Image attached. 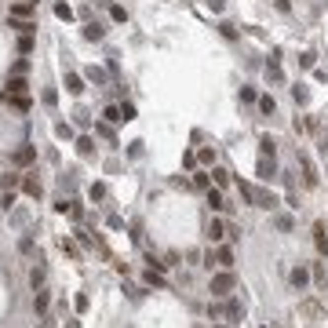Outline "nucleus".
I'll return each mask as SVG.
<instances>
[{
    "label": "nucleus",
    "mask_w": 328,
    "mask_h": 328,
    "mask_svg": "<svg viewBox=\"0 0 328 328\" xmlns=\"http://www.w3.org/2000/svg\"><path fill=\"white\" fill-rule=\"evenodd\" d=\"M102 197H106V186L95 182V186H91V201H102Z\"/></svg>",
    "instance_id": "nucleus-28"
},
{
    "label": "nucleus",
    "mask_w": 328,
    "mask_h": 328,
    "mask_svg": "<svg viewBox=\"0 0 328 328\" xmlns=\"http://www.w3.org/2000/svg\"><path fill=\"white\" fill-rule=\"evenodd\" d=\"M44 277H48V274H44V266H33V274H30V285H33V288H44Z\"/></svg>",
    "instance_id": "nucleus-17"
},
{
    "label": "nucleus",
    "mask_w": 328,
    "mask_h": 328,
    "mask_svg": "<svg viewBox=\"0 0 328 328\" xmlns=\"http://www.w3.org/2000/svg\"><path fill=\"white\" fill-rule=\"evenodd\" d=\"M208 317H212V321H222V317H226V306H219V303L208 306Z\"/></svg>",
    "instance_id": "nucleus-22"
},
{
    "label": "nucleus",
    "mask_w": 328,
    "mask_h": 328,
    "mask_svg": "<svg viewBox=\"0 0 328 328\" xmlns=\"http://www.w3.org/2000/svg\"><path fill=\"white\" fill-rule=\"evenodd\" d=\"M292 95H295V102H299V106H306V102H310V91H306L303 84H299V88H292Z\"/></svg>",
    "instance_id": "nucleus-19"
},
{
    "label": "nucleus",
    "mask_w": 328,
    "mask_h": 328,
    "mask_svg": "<svg viewBox=\"0 0 328 328\" xmlns=\"http://www.w3.org/2000/svg\"><path fill=\"white\" fill-rule=\"evenodd\" d=\"M106 120H113V124H117V120H124V117H120V106H106Z\"/></svg>",
    "instance_id": "nucleus-27"
},
{
    "label": "nucleus",
    "mask_w": 328,
    "mask_h": 328,
    "mask_svg": "<svg viewBox=\"0 0 328 328\" xmlns=\"http://www.w3.org/2000/svg\"><path fill=\"white\" fill-rule=\"evenodd\" d=\"M306 281H310V274H306V266H295V270H292V285L299 288V292H303V288H306Z\"/></svg>",
    "instance_id": "nucleus-12"
},
{
    "label": "nucleus",
    "mask_w": 328,
    "mask_h": 328,
    "mask_svg": "<svg viewBox=\"0 0 328 328\" xmlns=\"http://www.w3.org/2000/svg\"><path fill=\"white\" fill-rule=\"evenodd\" d=\"M215 262H219L222 270H230V266H233V252H230L226 245H222V248H215Z\"/></svg>",
    "instance_id": "nucleus-6"
},
{
    "label": "nucleus",
    "mask_w": 328,
    "mask_h": 328,
    "mask_svg": "<svg viewBox=\"0 0 328 328\" xmlns=\"http://www.w3.org/2000/svg\"><path fill=\"white\" fill-rule=\"evenodd\" d=\"M7 95H11V99H22V95H26V80H22V77L7 80Z\"/></svg>",
    "instance_id": "nucleus-9"
},
{
    "label": "nucleus",
    "mask_w": 328,
    "mask_h": 328,
    "mask_svg": "<svg viewBox=\"0 0 328 328\" xmlns=\"http://www.w3.org/2000/svg\"><path fill=\"white\" fill-rule=\"evenodd\" d=\"M120 117L131 120V117H135V106H131V102H124V106H120Z\"/></svg>",
    "instance_id": "nucleus-32"
},
{
    "label": "nucleus",
    "mask_w": 328,
    "mask_h": 328,
    "mask_svg": "<svg viewBox=\"0 0 328 328\" xmlns=\"http://www.w3.org/2000/svg\"><path fill=\"white\" fill-rule=\"evenodd\" d=\"M197 161H201V164H212V161H215V149H208V146H204L201 153H197Z\"/></svg>",
    "instance_id": "nucleus-24"
},
{
    "label": "nucleus",
    "mask_w": 328,
    "mask_h": 328,
    "mask_svg": "<svg viewBox=\"0 0 328 328\" xmlns=\"http://www.w3.org/2000/svg\"><path fill=\"white\" fill-rule=\"evenodd\" d=\"M55 15H59V18H66V22H70V18H73V11H70V4H55Z\"/></svg>",
    "instance_id": "nucleus-26"
},
{
    "label": "nucleus",
    "mask_w": 328,
    "mask_h": 328,
    "mask_svg": "<svg viewBox=\"0 0 328 328\" xmlns=\"http://www.w3.org/2000/svg\"><path fill=\"white\" fill-rule=\"evenodd\" d=\"M66 328H80V325H77V321H66Z\"/></svg>",
    "instance_id": "nucleus-37"
},
{
    "label": "nucleus",
    "mask_w": 328,
    "mask_h": 328,
    "mask_svg": "<svg viewBox=\"0 0 328 328\" xmlns=\"http://www.w3.org/2000/svg\"><path fill=\"white\" fill-rule=\"evenodd\" d=\"M102 33H106V30H102L99 22H88V26H84V36H88V40H102Z\"/></svg>",
    "instance_id": "nucleus-15"
},
{
    "label": "nucleus",
    "mask_w": 328,
    "mask_h": 328,
    "mask_svg": "<svg viewBox=\"0 0 328 328\" xmlns=\"http://www.w3.org/2000/svg\"><path fill=\"white\" fill-rule=\"evenodd\" d=\"M33 157H36V149H33V146L15 149V164H33Z\"/></svg>",
    "instance_id": "nucleus-10"
},
{
    "label": "nucleus",
    "mask_w": 328,
    "mask_h": 328,
    "mask_svg": "<svg viewBox=\"0 0 328 328\" xmlns=\"http://www.w3.org/2000/svg\"><path fill=\"white\" fill-rule=\"evenodd\" d=\"M274 106H277V102L270 99V95H262V99H259V109H262V113H274Z\"/></svg>",
    "instance_id": "nucleus-23"
},
{
    "label": "nucleus",
    "mask_w": 328,
    "mask_h": 328,
    "mask_svg": "<svg viewBox=\"0 0 328 328\" xmlns=\"http://www.w3.org/2000/svg\"><path fill=\"white\" fill-rule=\"evenodd\" d=\"M109 15H113V18H117V22H128V11H124V7H117V4H113V7H109Z\"/></svg>",
    "instance_id": "nucleus-29"
},
{
    "label": "nucleus",
    "mask_w": 328,
    "mask_h": 328,
    "mask_svg": "<svg viewBox=\"0 0 328 328\" xmlns=\"http://www.w3.org/2000/svg\"><path fill=\"white\" fill-rule=\"evenodd\" d=\"M241 102H255V88H241Z\"/></svg>",
    "instance_id": "nucleus-31"
},
{
    "label": "nucleus",
    "mask_w": 328,
    "mask_h": 328,
    "mask_svg": "<svg viewBox=\"0 0 328 328\" xmlns=\"http://www.w3.org/2000/svg\"><path fill=\"white\" fill-rule=\"evenodd\" d=\"M274 222H277V230H285V233H288V230H292V226H295V222H292V215H277V219H274Z\"/></svg>",
    "instance_id": "nucleus-21"
},
{
    "label": "nucleus",
    "mask_w": 328,
    "mask_h": 328,
    "mask_svg": "<svg viewBox=\"0 0 328 328\" xmlns=\"http://www.w3.org/2000/svg\"><path fill=\"white\" fill-rule=\"evenodd\" d=\"M33 310L40 314V317L48 314V292H44V288H36V295H33Z\"/></svg>",
    "instance_id": "nucleus-8"
},
{
    "label": "nucleus",
    "mask_w": 328,
    "mask_h": 328,
    "mask_svg": "<svg viewBox=\"0 0 328 328\" xmlns=\"http://www.w3.org/2000/svg\"><path fill=\"white\" fill-rule=\"evenodd\" d=\"M18 248H22V255H33V237H22V245H18Z\"/></svg>",
    "instance_id": "nucleus-34"
},
{
    "label": "nucleus",
    "mask_w": 328,
    "mask_h": 328,
    "mask_svg": "<svg viewBox=\"0 0 328 328\" xmlns=\"http://www.w3.org/2000/svg\"><path fill=\"white\" fill-rule=\"evenodd\" d=\"M314 248L328 255V233H325V222H314Z\"/></svg>",
    "instance_id": "nucleus-3"
},
{
    "label": "nucleus",
    "mask_w": 328,
    "mask_h": 328,
    "mask_svg": "<svg viewBox=\"0 0 328 328\" xmlns=\"http://www.w3.org/2000/svg\"><path fill=\"white\" fill-rule=\"evenodd\" d=\"M208 288H212V295L226 299V295L233 292V288H237V277H233L230 270H222V274H215V277H212V285H208Z\"/></svg>",
    "instance_id": "nucleus-1"
},
{
    "label": "nucleus",
    "mask_w": 328,
    "mask_h": 328,
    "mask_svg": "<svg viewBox=\"0 0 328 328\" xmlns=\"http://www.w3.org/2000/svg\"><path fill=\"white\" fill-rule=\"evenodd\" d=\"M18 182H22V179H18V175H4V190H15Z\"/></svg>",
    "instance_id": "nucleus-33"
},
{
    "label": "nucleus",
    "mask_w": 328,
    "mask_h": 328,
    "mask_svg": "<svg viewBox=\"0 0 328 328\" xmlns=\"http://www.w3.org/2000/svg\"><path fill=\"white\" fill-rule=\"evenodd\" d=\"M91 149H95V146H91V139L80 135V139H77V153H80V157H91Z\"/></svg>",
    "instance_id": "nucleus-16"
},
{
    "label": "nucleus",
    "mask_w": 328,
    "mask_h": 328,
    "mask_svg": "<svg viewBox=\"0 0 328 328\" xmlns=\"http://www.w3.org/2000/svg\"><path fill=\"white\" fill-rule=\"evenodd\" d=\"M215 328H230V325H215Z\"/></svg>",
    "instance_id": "nucleus-40"
},
{
    "label": "nucleus",
    "mask_w": 328,
    "mask_h": 328,
    "mask_svg": "<svg viewBox=\"0 0 328 328\" xmlns=\"http://www.w3.org/2000/svg\"><path fill=\"white\" fill-rule=\"evenodd\" d=\"M299 164H303V182L306 186H317V168H314V161L306 153H299Z\"/></svg>",
    "instance_id": "nucleus-2"
},
{
    "label": "nucleus",
    "mask_w": 328,
    "mask_h": 328,
    "mask_svg": "<svg viewBox=\"0 0 328 328\" xmlns=\"http://www.w3.org/2000/svg\"><path fill=\"white\" fill-rule=\"evenodd\" d=\"M30 48H33V40H30V33H26V36H22V40H18V51H22V55H26V51H30Z\"/></svg>",
    "instance_id": "nucleus-35"
},
{
    "label": "nucleus",
    "mask_w": 328,
    "mask_h": 328,
    "mask_svg": "<svg viewBox=\"0 0 328 328\" xmlns=\"http://www.w3.org/2000/svg\"><path fill=\"white\" fill-rule=\"evenodd\" d=\"M226 317H230V321H241V317H245V306H241L237 299H230V303H226Z\"/></svg>",
    "instance_id": "nucleus-13"
},
{
    "label": "nucleus",
    "mask_w": 328,
    "mask_h": 328,
    "mask_svg": "<svg viewBox=\"0 0 328 328\" xmlns=\"http://www.w3.org/2000/svg\"><path fill=\"white\" fill-rule=\"evenodd\" d=\"M88 77L95 80V84H102V80H106V73H102V70H95V66H91V70H88Z\"/></svg>",
    "instance_id": "nucleus-30"
},
{
    "label": "nucleus",
    "mask_w": 328,
    "mask_h": 328,
    "mask_svg": "<svg viewBox=\"0 0 328 328\" xmlns=\"http://www.w3.org/2000/svg\"><path fill=\"white\" fill-rule=\"evenodd\" d=\"M259 149H262V157H274V153H277V143H274L270 135H262V139H259Z\"/></svg>",
    "instance_id": "nucleus-14"
},
{
    "label": "nucleus",
    "mask_w": 328,
    "mask_h": 328,
    "mask_svg": "<svg viewBox=\"0 0 328 328\" xmlns=\"http://www.w3.org/2000/svg\"><path fill=\"white\" fill-rule=\"evenodd\" d=\"M66 91H70V95H80L84 91V77L80 73H66Z\"/></svg>",
    "instance_id": "nucleus-5"
},
{
    "label": "nucleus",
    "mask_w": 328,
    "mask_h": 328,
    "mask_svg": "<svg viewBox=\"0 0 328 328\" xmlns=\"http://www.w3.org/2000/svg\"><path fill=\"white\" fill-rule=\"evenodd\" d=\"M226 233H230V230H226V222H222V219H212V222H208V237L215 241V245H219Z\"/></svg>",
    "instance_id": "nucleus-4"
},
{
    "label": "nucleus",
    "mask_w": 328,
    "mask_h": 328,
    "mask_svg": "<svg viewBox=\"0 0 328 328\" xmlns=\"http://www.w3.org/2000/svg\"><path fill=\"white\" fill-rule=\"evenodd\" d=\"M146 285H153V288H164V277H161V274H157V270H153V266H149V274H146Z\"/></svg>",
    "instance_id": "nucleus-20"
},
{
    "label": "nucleus",
    "mask_w": 328,
    "mask_h": 328,
    "mask_svg": "<svg viewBox=\"0 0 328 328\" xmlns=\"http://www.w3.org/2000/svg\"><path fill=\"white\" fill-rule=\"evenodd\" d=\"M55 131H59L62 139H70V135H73V128H70V124H55Z\"/></svg>",
    "instance_id": "nucleus-36"
},
{
    "label": "nucleus",
    "mask_w": 328,
    "mask_h": 328,
    "mask_svg": "<svg viewBox=\"0 0 328 328\" xmlns=\"http://www.w3.org/2000/svg\"><path fill=\"white\" fill-rule=\"evenodd\" d=\"M22 190L30 197H40V182H36V179H22Z\"/></svg>",
    "instance_id": "nucleus-18"
},
{
    "label": "nucleus",
    "mask_w": 328,
    "mask_h": 328,
    "mask_svg": "<svg viewBox=\"0 0 328 328\" xmlns=\"http://www.w3.org/2000/svg\"><path fill=\"white\" fill-rule=\"evenodd\" d=\"M208 208H212V212H222V208H226L222 193H219V190H212V186H208Z\"/></svg>",
    "instance_id": "nucleus-11"
},
{
    "label": "nucleus",
    "mask_w": 328,
    "mask_h": 328,
    "mask_svg": "<svg viewBox=\"0 0 328 328\" xmlns=\"http://www.w3.org/2000/svg\"><path fill=\"white\" fill-rule=\"evenodd\" d=\"M325 149H328V131H325Z\"/></svg>",
    "instance_id": "nucleus-39"
},
{
    "label": "nucleus",
    "mask_w": 328,
    "mask_h": 328,
    "mask_svg": "<svg viewBox=\"0 0 328 328\" xmlns=\"http://www.w3.org/2000/svg\"><path fill=\"white\" fill-rule=\"evenodd\" d=\"M15 4H36V0H15Z\"/></svg>",
    "instance_id": "nucleus-38"
},
{
    "label": "nucleus",
    "mask_w": 328,
    "mask_h": 328,
    "mask_svg": "<svg viewBox=\"0 0 328 328\" xmlns=\"http://www.w3.org/2000/svg\"><path fill=\"white\" fill-rule=\"evenodd\" d=\"M212 175H215V186H226L230 182V172H222V168H215Z\"/></svg>",
    "instance_id": "nucleus-25"
},
{
    "label": "nucleus",
    "mask_w": 328,
    "mask_h": 328,
    "mask_svg": "<svg viewBox=\"0 0 328 328\" xmlns=\"http://www.w3.org/2000/svg\"><path fill=\"white\" fill-rule=\"evenodd\" d=\"M277 168H274V157H262L259 161V179H274Z\"/></svg>",
    "instance_id": "nucleus-7"
}]
</instances>
